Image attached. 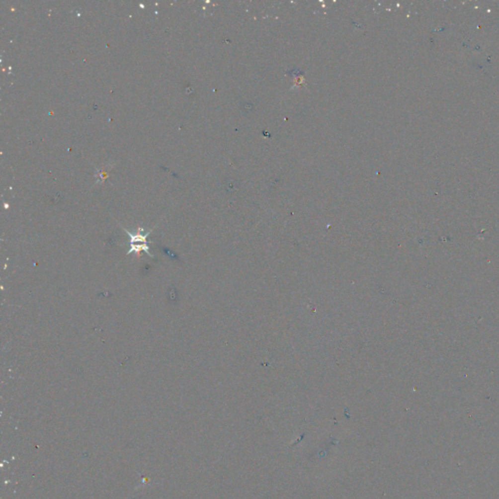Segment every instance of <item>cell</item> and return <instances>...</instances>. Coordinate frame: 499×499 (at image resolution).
Masks as SVG:
<instances>
[{
    "mask_svg": "<svg viewBox=\"0 0 499 499\" xmlns=\"http://www.w3.org/2000/svg\"><path fill=\"white\" fill-rule=\"evenodd\" d=\"M143 229H141V232ZM124 232H126L130 236V250H128L127 254H130L132 252H140V251H145L147 254H149L151 257H153V254L150 252V246L148 242V237L150 235L151 230L149 233L143 235L141 232L134 234L127 229L124 228Z\"/></svg>",
    "mask_w": 499,
    "mask_h": 499,
    "instance_id": "obj_1",
    "label": "cell"
}]
</instances>
